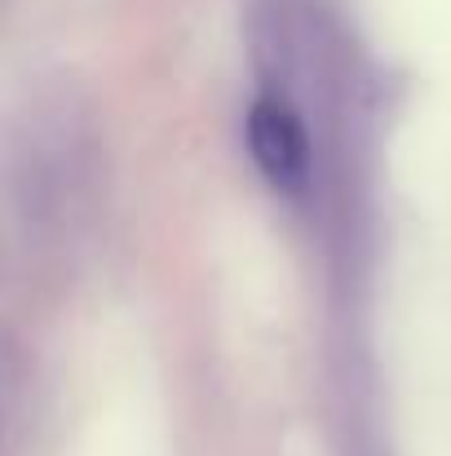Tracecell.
<instances>
[{
  "instance_id": "6da1fadb",
  "label": "cell",
  "mask_w": 451,
  "mask_h": 456,
  "mask_svg": "<svg viewBox=\"0 0 451 456\" xmlns=\"http://www.w3.org/2000/svg\"><path fill=\"white\" fill-rule=\"evenodd\" d=\"M248 151L270 186L301 191L310 177V138L301 129L297 111L279 98H257L248 111Z\"/></svg>"
}]
</instances>
